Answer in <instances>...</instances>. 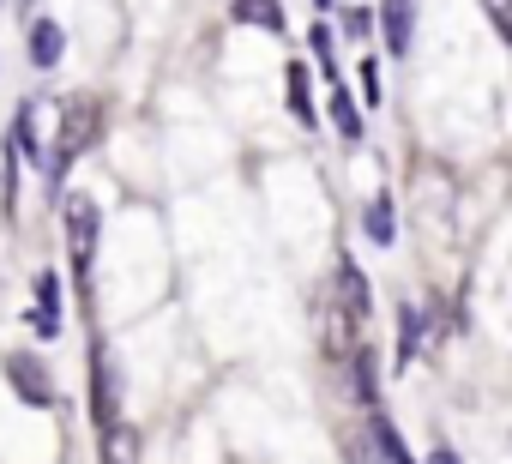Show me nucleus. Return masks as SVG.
<instances>
[{
  "label": "nucleus",
  "mask_w": 512,
  "mask_h": 464,
  "mask_svg": "<svg viewBox=\"0 0 512 464\" xmlns=\"http://www.w3.org/2000/svg\"><path fill=\"white\" fill-rule=\"evenodd\" d=\"M308 43H314V61L326 67V79L338 85V49H332V25H308Z\"/></svg>",
  "instance_id": "obj_16"
},
{
  "label": "nucleus",
  "mask_w": 512,
  "mask_h": 464,
  "mask_svg": "<svg viewBox=\"0 0 512 464\" xmlns=\"http://www.w3.org/2000/svg\"><path fill=\"white\" fill-rule=\"evenodd\" d=\"M362 103H380V61H362Z\"/></svg>",
  "instance_id": "obj_21"
},
{
  "label": "nucleus",
  "mask_w": 512,
  "mask_h": 464,
  "mask_svg": "<svg viewBox=\"0 0 512 464\" xmlns=\"http://www.w3.org/2000/svg\"><path fill=\"white\" fill-rule=\"evenodd\" d=\"M91 416H97V428H109L115 416H121V374H115V362L97 350V362H91Z\"/></svg>",
  "instance_id": "obj_4"
},
{
  "label": "nucleus",
  "mask_w": 512,
  "mask_h": 464,
  "mask_svg": "<svg viewBox=\"0 0 512 464\" xmlns=\"http://www.w3.org/2000/svg\"><path fill=\"white\" fill-rule=\"evenodd\" d=\"M61 55H67L61 25H55V19H37V25H31V61H37V67H55Z\"/></svg>",
  "instance_id": "obj_10"
},
{
  "label": "nucleus",
  "mask_w": 512,
  "mask_h": 464,
  "mask_svg": "<svg viewBox=\"0 0 512 464\" xmlns=\"http://www.w3.org/2000/svg\"><path fill=\"white\" fill-rule=\"evenodd\" d=\"M19 145H25V151H31V157L49 169V151L37 145V103H25V109H19Z\"/></svg>",
  "instance_id": "obj_18"
},
{
  "label": "nucleus",
  "mask_w": 512,
  "mask_h": 464,
  "mask_svg": "<svg viewBox=\"0 0 512 464\" xmlns=\"http://www.w3.org/2000/svg\"><path fill=\"white\" fill-rule=\"evenodd\" d=\"M482 7H488V19H494V31L512 43V0H482Z\"/></svg>",
  "instance_id": "obj_19"
},
{
  "label": "nucleus",
  "mask_w": 512,
  "mask_h": 464,
  "mask_svg": "<svg viewBox=\"0 0 512 464\" xmlns=\"http://www.w3.org/2000/svg\"><path fill=\"white\" fill-rule=\"evenodd\" d=\"M7 380H13V392H19L25 404H37V410H49V404H55V380H49V368H43L31 350L7 356Z\"/></svg>",
  "instance_id": "obj_3"
},
{
  "label": "nucleus",
  "mask_w": 512,
  "mask_h": 464,
  "mask_svg": "<svg viewBox=\"0 0 512 464\" xmlns=\"http://www.w3.org/2000/svg\"><path fill=\"white\" fill-rule=\"evenodd\" d=\"M91 139H97V103H91V97H73V103L61 109V139H55V163H49L55 175H49V181H61V169H67Z\"/></svg>",
  "instance_id": "obj_1"
},
{
  "label": "nucleus",
  "mask_w": 512,
  "mask_h": 464,
  "mask_svg": "<svg viewBox=\"0 0 512 464\" xmlns=\"http://www.w3.org/2000/svg\"><path fill=\"white\" fill-rule=\"evenodd\" d=\"M320 7H332V0H320Z\"/></svg>",
  "instance_id": "obj_23"
},
{
  "label": "nucleus",
  "mask_w": 512,
  "mask_h": 464,
  "mask_svg": "<svg viewBox=\"0 0 512 464\" xmlns=\"http://www.w3.org/2000/svg\"><path fill=\"white\" fill-rule=\"evenodd\" d=\"M392 236H398V217H392V199L380 193V199L368 205V242H380V248H386Z\"/></svg>",
  "instance_id": "obj_15"
},
{
  "label": "nucleus",
  "mask_w": 512,
  "mask_h": 464,
  "mask_svg": "<svg viewBox=\"0 0 512 464\" xmlns=\"http://www.w3.org/2000/svg\"><path fill=\"white\" fill-rule=\"evenodd\" d=\"M241 25H253V31H272V37H284V7L278 0H235L229 7Z\"/></svg>",
  "instance_id": "obj_9"
},
{
  "label": "nucleus",
  "mask_w": 512,
  "mask_h": 464,
  "mask_svg": "<svg viewBox=\"0 0 512 464\" xmlns=\"http://www.w3.org/2000/svg\"><path fill=\"white\" fill-rule=\"evenodd\" d=\"M338 308H344L350 320H368V314H374V296H368V278H362L356 260H338Z\"/></svg>",
  "instance_id": "obj_6"
},
{
  "label": "nucleus",
  "mask_w": 512,
  "mask_h": 464,
  "mask_svg": "<svg viewBox=\"0 0 512 464\" xmlns=\"http://www.w3.org/2000/svg\"><path fill=\"white\" fill-rule=\"evenodd\" d=\"M416 338H422V314H416V308H404V314H398V368H410Z\"/></svg>",
  "instance_id": "obj_17"
},
{
  "label": "nucleus",
  "mask_w": 512,
  "mask_h": 464,
  "mask_svg": "<svg viewBox=\"0 0 512 464\" xmlns=\"http://www.w3.org/2000/svg\"><path fill=\"white\" fill-rule=\"evenodd\" d=\"M428 464H458V452H452V446H434V452H428Z\"/></svg>",
  "instance_id": "obj_22"
},
{
  "label": "nucleus",
  "mask_w": 512,
  "mask_h": 464,
  "mask_svg": "<svg viewBox=\"0 0 512 464\" xmlns=\"http://www.w3.org/2000/svg\"><path fill=\"white\" fill-rule=\"evenodd\" d=\"M344 31H350V37H368V31H374V13H368V7H344Z\"/></svg>",
  "instance_id": "obj_20"
},
{
  "label": "nucleus",
  "mask_w": 512,
  "mask_h": 464,
  "mask_svg": "<svg viewBox=\"0 0 512 464\" xmlns=\"http://www.w3.org/2000/svg\"><path fill=\"white\" fill-rule=\"evenodd\" d=\"M374 25L386 31V55H404L410 37H416V0H386V7L374 13Z\"/></svg>",
  "instance_id": "obj_5"
},
{
  "label": "nucleus",
  "mask_w": 512,
  "mask_h": 464,
  "mask_svg": "<svg viewBox=\"0 0 512 464\" xmlns=\"http://www.w3.org/2000/svg\"><path fill=\"white\" fill-rule=\"evenodd\" d=\"M374 368H380L374 350H356V356H350V392H356L362 404H374Z\"/></svg>",
  "instance_id": "obj_13"
},
{
  "label": "nucleus",
  "mask_w": 512,
  "mask_h": 464,
  "mask_svg": "<svg viewBox=\"0 0 512 464\" xmlns=\"http://www.w3.org/2000/svg\"><path fill=\"white\" fill-rule=\"evenodd\" d=\"M103 464H139V428L133 422H109L103 428Z\"/></svg>",
  "instance_id": "obj_8"
},
{
  "label": "nucleus",
  "mask_w": 512,
  "mask_h": 464,
  "mask_svg": "<svg viewBox=\"0 0 512 464\" xmlns=\"http://www.w3.org/2000/svg\"><path fill=\"white\" fill-rule=\"evenodd\" d=\"M67 248H73V266L91 272V254H97V199L91 193L67 199Z\"/></svg>",
  "instance_id": "obj_2"
},
{
  "label": "nucleus",
  "mask_w": 512,
  "mask_h": 464,
  "mask_svg": "<svg viewBox=\"0 0 512 464\" xmlns=\"http://www.w3.org/2000/svg\"><path fill=\"white\" fill-rule=\"evenodd\" d=\"M43 338H55L61 332V278L55 272H37V314H25Z\"/></svg>",
  "instance_id": "obj_7"
},
{
  "label": "nucleus",
  "mask_w": 512,
  "mask_h": 464,
  "mask_svg": "<svg viewBox=\"0 0 512 464\" xmlns=\"http://www.w3.org/2000/svg\"><path fill=\"white\" fill-rule=\"evenodd\" d=\"M332 127H338L344 139H362V109L350 103V91H344V85H332Z\"/></svg>",
  "instance_id": "obj_12"
},
{
  "label": "nucleus",
  "mask_w": 512,
  "mask_h": 464,
  "mask_svg": "<svg viewBox=\"0 0 512 464\" xmlns=\"http://www.w3.org/2000/svg\"><path fill=\"white\" fill-rule=\"evenodd\" d=\"M284 97H290V115H296L302 127H314V91H308V67H296V61H290V73H284Z\"/></svg>",
  "instance_id": "obj_11"
},
{
  "label": "nucleus",
  "mask_w": 512,
  "mask_h": 464,
  "mask_svg": "<svg viewBox=\"0 0 512 464\" xmlns=\"http://www.w3.org/2000/svg\"><path fill=\"white\" fill-rule=\"evenodd\" d=\"M374 452H380V464H410V452H404V440L386 416H374Z\"/></svg>",
  "instance_id": "obj_14"
}]
</instances>
